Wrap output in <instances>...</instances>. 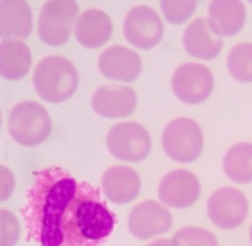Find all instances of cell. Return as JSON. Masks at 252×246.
Wrapping results in <instances>:
<instances>
[{
  "mask_svg": "<svg viewBox=\"0 0 252 246\" xmlns=\"http://www.w3.org/2000/svg\"><path fill=\"white\" fill-rule=\"evenodd\" d=\"M78 180L60 167L36 171L26 192L23 218L27 237L39 246H62L60 222Z\"/></svg>",
  "mask_w": 252,
  "mask_h": 246,
  "instance_id": "6da1fadb",
  "label": "cell"
},
{
  "mask_svg": "<svg viewBox=\"0 0 252 246\" xmlns=\"http://www.w3.org/2000/svg\"><path fill=\"white\" fill-rule=\"evenodd\" d=\"M116 227V215L99 188L80 180L60 222L62 246H104Z\"/></svg>",
  "mask_w": 252,
  "mask_h": 246,
  "instance_id": "7a4b0ae2",
  "label": "cell"
},
{
  "mask_svg": "<svg viewBox=\"0 0 252 246\" xmlns=\"http://www.w3.org/2000/svg\"><path fill=\"white\" fill-rule=\"evenodd\" d=\"M33 86L42 99L51 104H60L75 93L78 72L71 60L60 56H50L38 63L33 74Z\"/></svg>",
  "mask_w": 252,
  "mask_h": 246,
  "instance_id": "3957f363",
  "label": "cell"
},
{
  "mask_svg": "<svg viewBox=\"0 0 252 246\" xmlns=\"http://www.w3.org/2000/svg\"><path fill=\"white\" fill-rule=\"evenodd\" d=\"M9 134L21 146H38L51 132V117L44 105L35 101L17 104L9 114Z\"/></svg>",
  "mask_w": 252,
  "mask_h": 246,
  "instance_id": "277c9868",
  "label": "cell"
},
{
  "mask_svg": "<svg viewBox=\"0 0 252 246\" xmlns=\"http://www.w3.org/2000/svg\"><path fill=\"white\" fill-rule=\"evenodd\" d=\"M204 137L201 126L192 119L179 117L164 129L162 146L167 155L182 164L194 162L203 152Z\"/></svg>",
  "mask_w": 252,
  "mask_h": 246,
  "instance_id": "5b68a950",
  "label": "cell"
},
{
  "mask_svg": "<svg viewBox=\"0 0 252 246\" xmlns=\"http://www.w3.org/2000/svg\"><path fill=\"white\" fill-rule=\"evenodd\" d=\"M77 14V2H71V0L47 2L42 6L38 23V35L41 41L53 47L65 44L71 36Z\"/></svg>",
  "mask_w": 252,
  "mask_h": 246,
  "instance_id": "8992f818",
  "label": "cell"
},
{
  "mask_svg": "<svg viewBox=\"0 0 252 246\" xmlns=\"http://www.w3.org/2000/svg\"><path fill=\"white\" fill-rule=\"evenodd\" d=\"M111 155L125 162H140L150 152V135L137 122H123L114 125L107 135Z\"/></svg>",
  "mask_w": 252,
  "mask_h": 246,
  "instance_id": "52a82bcc",
  "label": "cell"
},
{
  "mask_svg": "<svg viewBox=\"0 0 252 246\" xmlns=\"http://www.w3.org/2000/svg\"><path fill=\"white\" fill-rule=\"evenodd\" d=\"M171 87L182 102L198 105L212 93L213 74L201 63H185L174 71Z\"/></svg>",
  "mask_w": 252,
  "mask_h": 246,
  "instance_id": "ba28073f",
  "label": "cell"
},
{
  "mask_svg": "<svg viewBox=\"0 0 252 246\" xmlns=\"http://www.w3.org/2000/svg\"><path fill=\"white\" fill-rule=\"evenodd\" d=\"M123 33L131 45L138 50H150L159 44L164 35V24L150 6L132 8L123 23Z\"/></svg>",
  "mask_w": 252,
  "mask_h": 246,
  "instance_id": "9c48e42d",
  "label": "cell"
},
{
  "mask_svg": "<svg viewBox=\"0 0 252 246\" xmlns=\"http://www.w3.org/2000/svg\"><path fill=\"white\" fill-rule=\"evenodd\" d=\"M248 210L249 206L245 194L228 186L215 191L207 204L209 218L216 227L222 230H231L243 224L248 216Z\"/></svg>",
  "mask_w": 252,
  "mask_h": 246,
  "instance_id": "30bf717a",
  "label": "cell"
},
{
  "mask_svg": "<svg viewBox=\"0 0 252 246\" xmlns=\"http://www.w3.org/2000/svg\"><path fill=\"white\" fill-rule=\"evenodd\" d=\"M173 225V216L167 207L156 201H143L137 204L128 218V228L137 239L149 240L167 233Z\"/></svg>",
  "mask_w": 252,
  "mask_h": 246,
  "instance_id": "8fae6325",
  "label": "cell"
},
{
  "mask_svg": "<svg viewBox=\"0 0 252 246\" xmlns=\"http://www.w3.org/2000/svg\"><path fill=\"white\" fill-rule=\"evenodd\" d=\"M200 180L189 170H173L159 183V200L174 209L192 206L200 197Z\"/></svg>",
  "mask_w": 252,
  "mask_h": 246,
  "instance_id": "7c38bea8",
  "label": "cell"
},
{
  "mask_svg": "<svg viewBox=\"0 0 252 246\" xmlns=\"http://www.w3.org/2000/svg\"><path fill=\"white\" fill-rule=\"evenodd\" d=\"M137 107V95L128 86H101L92 95L93 111L107 117H128Z\"/></svg>",
  "mask_w": 252,
  "mask_h": 246,
  "instance_id": "4fadbf2b",
  "label": "cell"
},
{
  "mask_svg": "<svg viewBox=\"0 0 252 246\" xmlns=\"http://www.w3.org/2000/svg\"><path fill=\"white\" fill-rule=\"evenodd\" d=\"M141 66V57L135 51L122 45L108 47L99 56L101 74L114 81H134L135 78H138Z\"/></svg>",
  "mask_w": 252,
  "mask_h": 246,
  "instance_id": "5bb4252c",
  "label": "cell"
},
{
  "mask_svg": "<svg viewBox=\"0 0 252 246\" xmlns=\"http://www.w3.org/2000/svg\"><path fill=\"white\" fill-rule=\"evenodd\" d=\"M141 180L135 170L125 165L108 168L102 176V192L114 204H126L140 194Z\"/></svg>",
  "mask_w": 252,
  "mask_h": 246,
  "instance_id": "9a60e30c",
  "label": "cell"
},
{
  "mask_svg": "<svg viewBox=\"0 0 252 246\" xmlns=\"http://www.w3.org/2000/svg\"><path fill=\"white\" fill-rule=\"evenodd\" d=\"M246 20V9L242 2L218 0L212 2L207 11V24L219 38L237 35Z\"/></svg>",
  "mask_w": 252,
  "mask_h": 246,
  "instance_id": "2e32d148",
  "label": "cell"
},
{
  "mask_svg": "<svg viewBox=\"0 0 252 246\" xmlns=\"http://www.w3.org/2000/svg\"><path fill=\"white\" fill-rule=\"evenodd\" d=\"M183 45L189 56L201 60H212L222 50V41L212 32L204 18H197L186 27Z\"/></svg>",
  "mask_w": 252,
  "mask_h": 246,
  "instance_id": "e0dca14e",
  "label": "cell"
},
{
  "mask_svg": "<svg viewBox=\"0 0 252 246\" xmlns=\"http://www.w3.org/2000/svg\"><path fill=\"white\" fill-rule=\"evenodd\" d=\"M111 32V18L101 9H87L77 20V39L81 45L87 48H96L104 45L110 39Z\"/></svg>",
  "mask_w": 252,
  "mask_h": 246,
  "instance_id": "ac0fdd59",
  "label": "cell"
},
{
  "mask_svg": "<svg viewBox=\"0 0 252 246\" xmlns=\"http://www.w3.org/2000/svg\"><path fill=\"white\" fill-rule=\"evenodd\" d=\"M32 32V11L21 0L0 2V36L6 39L27 38Z\"/></svg>",
  "mask_w": 252,
  "mask_h": 246,
  "instance_id": "d6986e66",
  "label": "cell"
},
{
  "mask_svg": "<svg viewBox=\"0 0 252 246\" xmlns=\"http://www.w3.org/2000/svg\"><path fill=\"white\" fill-rule=\"evenodd\" d=\"M32 66V54L24 42L6 39L0 44V75L6 80L23 78Z\"/></svg>",
  "mask_w": 252,
  "mask_h": 246,
  "instance_id": "ffe728a7",
  "label": "cell"
},
{
  "mask_svg": "<svg viewBox=\"0 0 252 246\" xmlns=\"http://www.w3.org/2000/svg\"><path fill=\"white\" fill-rule=\"evenodd\" d=\"M224 171L236 183L252 182V143H237L231 146L224 156Z\"/></svg>",
  "mask_w": 252,
  "mask_h": 246,
  "instance_id": "44dd1931",
  "label": "cell"
},
{
  "mask_svg": "<svg viewBox=\"0 0 252 246\" xmlns=\"http://www.w3.org/2000/svg\"><path fill=\"white\" fill-rule=\"evenodd\" d=\"M227 68L231 77L240 83H252V44L242 42L233 47L227 57Z\"/></svg>",
  "mask_w": 252,
  "mask_h": 246,
  "instance_id": "7402d4cb",
  "label": "cell"
},
{
  "mask_svg": "<svg viewBox=\"0 0 252 246\" xmlns=\"http://www.w3.org/2000/svg\"><path fill=\"white\" fill-rule=\"evenodd\" d=\"M173 240L177 246H219L215 234L201 227H183Z\"/></svg>",
  "mask_w": 252,
  "mask_h": 246,
  "instance_id": "603a6c76",
  "label": "cell"
},
{
  "mask_svg": "<svg viewBox=\"0 0 252 246\" xmlns=\"http://www.w3.org/2000/svg\"><path fill=\"white\" fill-rule=\"evenodd\" d=\"M162 8V14L167 18V21L173 23V24H180L185 23L186 20H189L192 17V14L197 9V3L195 2H162L161 3Z\"/></svg>",
  "mask_w": 252,
  "mask_h": 246,
  "instance_id": "cb8c5ba5",
  "label": "cell"
},
{
  "mask_svg": "<svg viewBox=\"0 0 252 246\" xmlns=\"http://www.w3.org/2000/svg\"><path fill=\"white\" fill-rule=\"evenodd\" d=\"M0 231H2V243H0V246H14L17 243L20 225L17 218L6 209H0Z\"/></svg>",
  "mask_w": 252,
  "mask_h": 246,
  "instance_id": "d4e9b609",
  "label": "cell"
},
{
  "mask_svg": "<svg viewBox=\"0 0 252 246\" xmlns=\"http://www.w3.org/2000/svg\"><path fill=\"white\" fill-rule=\"evenodd\" d=\"M0 180H2V188H0L2 189V194H0V200L5 201L14 191V176L5 165L0 167Z\"/></svg>",
  "mask_w": 252,
  "mask_h": 246,
  "instance_id": "484cf974",
  "label": "cell"
},
{
  "mask_svg": "<svg viewBox=\"0 0 252 246\" xmlns=\"http://www.w3.org/2000/svg\"><path fill=\"white\" fill-rule=\"evenodd\" d=\"M147 246H177L173 239H156L155 242L149 243Z\"/></svg>",
  "mask_w": 252,
  "mask_h": 246,
  "instance_id": "4316f807",
  "label": "cell"
},
{
  "mask_svg": "<svg viewBox=\"0 0 252 246\" xmlns=\"http://www.w3.org/2000/svg\"><path fill=\"white\" fill-rule=\"evenodd\" d=\"M251 239H252V228H251Z\"/></svg>",
  "mask_w": 252,
  "mask_h": 246,
  "instance_id": "83f0119b",
  "label": "cell"
}]
</instances>
